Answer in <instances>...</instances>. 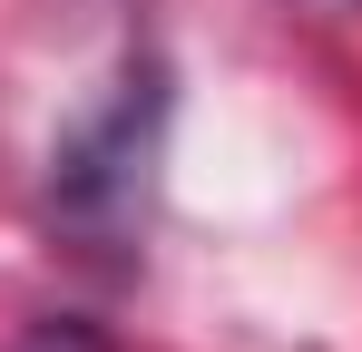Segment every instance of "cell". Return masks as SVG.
I'll return each instance as SVG.
<instances>
[{
  "label": "cell",
  "mask_w": 362,
  "mask_h": 352,
  "mask_svg": "<svg viewBox=\"0 0 362 352\" xmlns=\"http://www.w3.org/2000/svg\"><path fill=\"white\" fill-rule=\"evenodd\" d=\"M157 127H167V78H157V59H137L118 88L49 147V196H59V216H78V225H118L127 206L147 196Z\"/></svg>",
  "instance_id": "6da1fadb"
},
{
  "label": "cell",
  "mask_w": 362,
  "mask_h": 352,
  "mask_svg": "<svg viewBox=\"0 0 362 352\" xmlns=\"http://www.w3.org/2000/svg\"><path fill=\"white\" fill-rule=\"evenodd\" d=\"M10 352H108V343H98L88 323H30V333H20Z\"/></svg>",
  "instance_id": "7a4b0ae2"
}]
</instances>
